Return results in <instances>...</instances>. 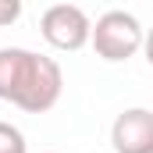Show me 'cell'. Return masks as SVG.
Instances as JSON below:
<instances>
[{
	"mask_svg": "<svg viewBox=\"0 0 153 153\" xmlns=\"http://www.w3.org/2000/svg\"><path fill=\"white\" fill-rule=\"evenodd\" d=\"M111 146L114 153H153V111L150 107H128L111 125Z\"/></svg>",
	"mask_w": 153,
	"mask_h": 153,
	"instance_id": "277c9868",
	"label": "cell"
},
{
	"mask_svg": "<svg viewBox=\"0 0 153 153\" xmlns=\"http://www.w3.org/2000/svg\"><path fill=\"white\" fill-rule=\"evenodd\" d=\"M64 89V71L53 57L25 50V46H4L0 50V100L22 107L25 114H46Z\"/></svg>",
	"mask_w": 153,
	"mask_h": 153,
	"instance_id": "6da1fadb",
	"label": "cell"
},
{
	"mask_svg": "<svg viewBox=\"0 0 153 153\" xmlns=\"http://www.w3.org/2000/svg\"><path fill=\"white\" fill-rule=\"evenodd\" d=\"M0 153H29V143H25L22 128L11 125V121H0Z\"/></svg>",
	"mask_w": 153,
	"mask_h": 153,
	"instance_id": "5b68a950",
	"label": "cell"
},
{
	"mask_svg": "<svg viewBox=\"0 0 153 153\" xmlns=\"http://www.w3.org/2000/svg\"><path fill=\"white\" fill-rule=\"evenodd\" d=\"M22 18V0H0V29Z\"/></svg>",
	"mask_w": 153,
	"mask_h": 153,
	"instance_id": "8992f818",
	"label": "cell"
},
{
	"mask_svg": "<svg viewBox=\"0 0 153 153\" xmlns=\"http://www.w3.org/2000/svg\"><path fill=\"white\" fill-rule=\"evenodd\" d=\"M146 43V29L139 25V18L132 11H103L93 25L89 46L96 50V57H103L107 64H121L128 57H135Z\"/></svg>",
	"mask_w": 153,
	"mask_h": 153,
	"instance_id": "7a4b0ae2",
	"label": "cell"
},
{
	"mask_svg": "<svg viewBox=\"0 0 153 153\" xmlns=\"http://www.w3.org/2000/svg\"><path fill=\"white\" fill-rule=\"evenodd\" d=\"M143 53H146V61H150V68H153V29H146V43H143Z\"/></svg>",
	"mask_w": 153,
	"mask_h": 153,
	"instance_id": "52a82bcc",
	"label": "cell"
},
{
	"mask_svg": "<svg viewBox=\"0 0 153 153\" xmlns=\"http://www.w3.org/2000/svg\"><path fill=\"white\" fill-rule=\"evenodd\" d=\"M39 32H43V39H46L53 50L75 53L82 46H89V39H93V22H89V14H85L78 4H53V7L43 11Z\"/></svg>",
	"mask_w": 153,
	"mask_h": 153,
	"instance_id": "3957f363",
	"label": "cell"
}]
</instances>
